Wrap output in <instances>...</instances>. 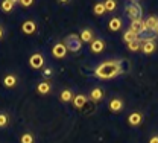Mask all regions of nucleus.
<instances>
[{"label": "nucleus", "mask_w": 158, "mask_h": 143, "mask_svg": "<svg viewBox=\"0 0 158 143\" xmlns=\"http://www.w3.org/2000/svg\"><path fill=\"white\" fill-rule=\"evenodd\" d=\"M143 44H141V52L144 55H152L157 49V43L154 37H146V38H141Z\"/></svg>", "instance_id": "20e7f679"}, {"label": "nucleus", "mask_w": 158, "mask_h": 143, "mask_svg": "<svg viewBox=\"0 0 158 143\" xmlns=\"http://www.w3.org/2000/svg\"><path fill=\"white\" fill-rule=\"evenodd\" d=\"M21 31H23V34H26V35H32V34L37 32V23H35L34 20L23 21V24H21Z\"/></svg>", "instance_id": "0eeeda50"}, {"label": "nucleus", "mask_w": 158, "mask_h": 143, "mask_svg": "<svg viewBox=\"0 0 158 143\" xmlns=\"http://www.w3.org/2000/svg\"><path fill=\"white\" fill-rule=\"evenodd\" d=\"M29 65L34 69V70H40V69H43L44 67V57H43V53H32L31 55V58H29Z\"/></svg>", "instance_id": "39448f33"}, {"label": "nucleus", "mask_w": 158, "mask_h": 143, "mask_svg": "<svg viewBox=\"0 0 158 143\" xmlns=\"http://www.w3.org/2000/svg\"><path fill=\"white\" fill-rule=\"evenodd\" d=\"M108 27H110V31H113V32H117L118 29H122V20L118 19V17H113L110 23H108Z\"/></svg>", "instance_id": "6ab92c4d"}, {"label": "nucleus", "mask_w": 158, "mask_h": 143, "mask_svg": "<svg viewBox=\"0 0 158 143\" xmlns=\"http://www.w3.org/2000/svg\"><path fill=\"white\" fill-rule=\"evenodd\" d=\"M17 82H19V78H17V75H14V73H8V75H5V78H3V85H5L6 88H14V87L17 85Z\"/></svg>", "instance_id": "9d476101"}, {"label": "nucleus", "mask_w": 158, "mask_h": 143, "mask_svg": "<svg viewBox=\"0 0 158 143\" xmlns=\"http://www.w3.org/2000/svg\"><path fill=\"white\" fill-rule=\"evenodd\" d=\"M122 64H123L122 60H108V61L100 62L98 67L94 69V76L98 79H102V81L113 79V78L118 76L123 72Z\"/></svg>", "instance_id": "f257e3e1"}, {"label": "nucleus", "mask_w": 158, "mask_h": 143, "mask_svg": "<svg viewBox=\"0 0 158 143\" xmlns=\"http://www.w3.org/2000/svg\"><path fill=\"white\" fill-rule=\"evenodd\" d=\"M93 12L96 14V15H103L105 12H106V9H105V6H103V3H96L94 5V8H93Z\"/></svg>", "instance_id": "b1692460"}, {"label": "nucleus", "mask_w": 158, "mask_h": 143, "mask_svg": "<svg viewBox=\"0 0 158 143\" xmlns=\"http://www.w3.org/2000/svg\"><path fill=\"white\" fill-rule=\"evenodd\" d=\"M110 110H111V111H114V113L122 111V110H123V101H122L120 98H114V99H111V101H110Z\"/></svg>", "instance_id": "4468645a"}, {"label": "nucleus", "mask_w": 158, "mask_h": 143, "mask_svg": "<svg viewBox=\"0 0 158 143\" xmlns=\"http://www.w3.org/2000/svg\"><path fill=\"white\" fill-rule=\"evenodd\" d=\"M19 3L21 5V6H24V8H27V6H32V5H34V2H32V0H20Z\"/></svg>", "instance_id": "bb28decb"}, {"label": "nucleus", "mask_w": 158, "mask_h": 143, "mask_svg": "<svg viewBox=\"0 0 158 143\" xmlns=\"http://www.w3.org/2000/svg\"><path fill=\"white\" fill-rule=\"evenodd\" d=\"M67 47H65V44L64 43H56V44H53V47H52V55L56 58V60H62L65 55H67Z\"/></svg>", "instance_id": "423d86ee"}, {"label": "nucleus", "mask_w": 158, "mask_h": 143, "mask_svg": "<svg viewBox=\"0 0 158 143\" xmlns=\"http://www.w3.org/2000/svg\"><path fill=\"white\" fill-rule=\"evenodd\" d=\"M50 75H52V69H44V70H43V76H44V78H47V76H50Z\"/></svg>", "instance_id": "cd10ccee"}, {"label": "nucleus", "mask_w": 158, "mask_h": 143, "mask_svg": "<svg viewBox=\"0 0 158 143\" xmlns=\"http://www.w3.org/2000/svg\"><path fill=\"white\" fill-rule=\"evenodd\" d=\"M90 99L94 101V102L102 101V99H103V91H102V88H93V90L90 91Z\"/></svg>", "instance_id": "aec40b11"}, {"label": "nucleus", "mask_w": 158, "mask_h": 143, "mask_svg": "<svg viewBox=\"0 0 158 143\" xmlns=\"http://www.w3.org/2000/svg\"><path fill=\"white\" fill-rule=\"evenodd\" d=\"M5 37V29H3V26H0V40Z\"/></svg>", "instance_id": "c756f323"}, {"label": "nucleus", "mask_w": 158, "mask_h": 143, "mask_svg": "<svg viewBox=\"0 0 158 143\" xmlns=\"http://www.w3.org/2000/svg\"><path fill=\"white\" fill-rule=\"evenodd\" d=\"M154 34H158V23H157V26H155V29H154Z\"/></svg>", "instance_id": "7c9ffc66"}, {"label": "nucleus", "mask_w": 158, "mask_h": 143, "mask_svg": "<svg viewBox=\"0 0 158 143\" xmlns=\"http://www.w3.org/2000/svg\"><path fill=\"white\" fill-rule=\"evenodd\" d=\"M73 98H75V95H73V91H72V90H69V88L62 90V91H61V95H59L61 102H64V103L72 102V101H73Z\"/></svg>", "instance_id": "2eb2a0df"}, {"label": "nucleus", "mask_w": 158, "mask_h": 143, "mask_svg": "<svg viewBox=\"0 0 158 143\" xmlns=\"http://www.w3.org/2000/svg\"><path fill=\"white\" fill-rule=\"evenodd\" d=\"M141 44H143V41H141V38L138 37L137 40H134L132 43L128 44V49H129L131 52H137V50H141Z\"/></svg>", "instance_id": "412c9836"}, {"label": "nucleus", "mask_w": 158, "mask_h": 143, "mask_svg": "<svg viewBox=\"0 0 158 143\" xmlns=\"http://www.w3.org/2000/svg\"><path fill=\"white\" fill-rule=\"evenodd\" d=\"M103 6H105L106 11H114L117 8V3L114 0H106V2H103Z\"/></svg>", "instance_id": "393cba45"}, {"label": "nucleus", "mask_w": 158, "mask_h": 143, "mask_svg": "<svg viewBox=\"0 0 158 143\" xmlns=\"http://www.w3.org/2000/svg\"><path fill=\"white\" fill-rule=\"evenodd\" d=\"M64 44H65L67 50H70V52H79L81 47H82V41H81L78 34H70V35H67L65 40H64Z\"/></svg>", "instance_id": "7ed1b4c3"}, {"label": "nucleus", "mask_w": 158, "mask_h": 143, "mask_svg": "<svg viewBox=\"0 0 158 143\" xmlns=\"http://www.w3.org/2000/svg\"><path fill=\"white\" fill-rule=\"evenodd\" d=\"M137 38H138L137 34H134V32H132V31H129V29L123 34V41H125V43H128V44H129V43H132L134 40H137Z\"/></svg>", "instance_id": "4be33fe9"}, {"label": "nucleus", "mask_w": 158, "mask_h": 143, "mask_svg": "<svg viewBox=\"0 0 158 143\" xmlns=\"http://www.w3.org/2000/svg\"><path fill=\"white\" fill-rule=\"evenodd\" d=\"M37 91H38L40 95H49L50 91H52V85H50V82L49 81H41L37 85Z\"/></svg>", "instance_id": "ddd939ff"}, {"label": "nucleus", "mask_w": 158, "mask_h": 143, "mask_svg": "<svg viewBox=\"0 0 158 143\" xmlns=\"http://www.w3.org/2000/svg\"><path fill=\"white\" fill-rule=\"evenodd\" d=\"M79 38H81V41H82V44H84V43H90V44H91V41L94 40L93 31H91L90 27H85V29H82V32L79 34Z\"/></svg>", "instance_id": "9b49d317"}, {"label": "nucleus", "mask_w": 158, "mask_h": 143, "mask_svg": "<svg viewBox=\"0 0 158 143\" xmlns=\"http://www.w3.org/2000/svg\"><path fill=\"white\" fill-rule=\"evenodd\" d=\"M15 0H3L2 3H0V9L3 11V12H11L12 9H14V6H15Z\"/></svg>", "instance_id": "a211bd4d"}, {"label": "nucleus", "mask_w": 158, "mask_h": 143, "mask_svg": "<svg viewBox=\"0 0 158 143\" xmlns=\"http://www.w3.org/2000/svg\"><path fill=\"white\" fill-rule=\"evenodd\" d=\"M125 12H126V15H128L129 20L134 21V20H140L141 19L143 9H141V6H140L138 2H129L126 5V8H125Z\"/></svg>", "instance_id": "f03ea898"}, {"label": "nucleus", "mask_w": 158, "mask_h": 143, "mask_svg": "<svg viewBox=\"0 0 158 143\" xmlns=\"http://www.w3.org/2000/svg\"><path fill=\"white\" fill-rule=\"evenodd\" d=\"M8 122H9V117L6 113H0V128H5L8 126Z\"/></svg>", "instance_id": "a878e982"}, {"label": "nucleus", "mask_w": 158, "mask_h": 143, "mask_svg": "<svg viewBox=\"0 0 158 143\" xmlns=\"http://www.w3.org/2000/svg\"><path fill=\"white\" fill-rule=\"evenodd\" d=\"M149 143H158V136H154V137H151Z\"/></svg>", "instance_id": "c85d7f7f"}, {"label": "nucleus", "mask_w": 158, "mask_h": 143, "mask_svg": "<svg viewBox=\"0 0 158 143\" xmlns=\"http://www.w3.org/2000/svg\"><path fill=\"white\" fill-rule=\"evenodd\" d=\"M73 105H75V108H82L85 103L88 102V99H87V96L85 95H76L75 98H73Z\"/></svg>", "instance_id": "f3484780"}, {"label": "nucleus", "mask_w": 158, "mask_h": 143, "mask_svg": "<svg viewBox=\"0 0 158 143\" xmlns=\"http://www.w3.org/2000/svg\"><path fill=\"white\" fill-rule=\"evenodd\" d=\"M129 31H132L134 34H137L138 37L141 35V34H144L146 32V29H144V21L141 20H134L131 21V26H129Z\"/></svg>", "instance_id": "6e6552de"}, {"label": "nucleus", "mask_w": 158, "mask_h": 143, "mask_svg": "<svg viewBox=\"0 0 158 143\" xmlns=\"http://www.w3.org/2000/svg\"><path fill=\"white\" fill-rule=\"evenodd\" d=\"M90 50H91V53H102L103 50H105V41L102 40V38H96V40L91 41V44H90Z\"/></svg>", "instance_id": "1a4fd4ad"}, {"label": "nucleus", "mask_w": 158, "mask_h": 143, "mask_svg": "<svg viewBox=\"0 0 158 143\" xmlns=\"http://www.w3.org/2000/svg\"><path fill=\"white\" fill-rule=\"evenodd\" d=\"M34 142H35V139H34V134H31V132H23L20 136V143H34Z\"/></svg>", "instance_id": "5701e85b"}, {"label": "nucleus", "mask_w": 158, "mask_h": 143, "mask_svg": "<svg viewBox=\"0 0 158 143\" xmlns=\"http://www.w3.org/2000/svg\"><path fill=\"white\" fill-rule=\"evenodd\" d=\"M141 122H143V116H141V113H138V111H134V113H131V114L128 116V123H129L131 126H138Z\"/></svg>", "instance_id": "f8f14e48"}, {"label": "nucleus", "mask_w": 158, "mask_h": 143, "mask_svg": "<svg viewBox=\"0 0 158 143\" xmlns=\"http://www.w3.org/2000/svg\"><path fill=\"white\" fill-rule=\"evenodd\" d=\"M143 21H144V29H146V32H148V31H152V32H154V29H155V26H157V23H158V19L154 17V15H151V17H148L146 20H143Z\"/></svg>", "instance_id": "dca6fc26"}]
</instances>
